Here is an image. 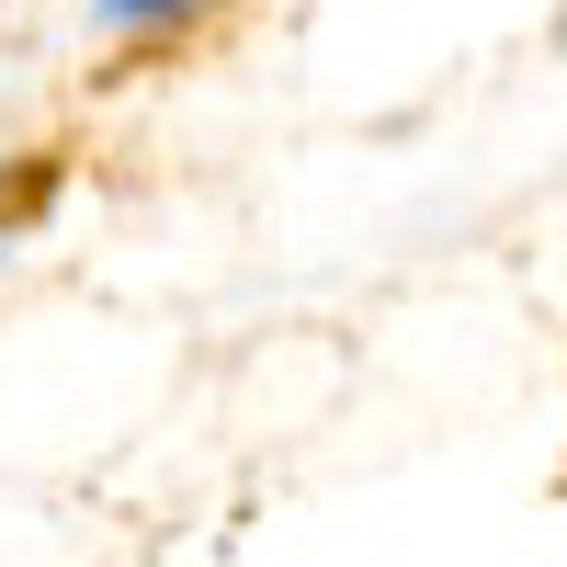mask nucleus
I'll use <instances>...</instances> for the list:
<instances>
[{"label":"nucleus","mask_w":567,"mask_h":567,"mask_svg":"<svg viewBox=\"0 0 567 567\" xmlns=\"http://www.w3.org/2000/svg\"><path fill=\"white\" fill-rule=\"evenodd\" d=\"M103 23H171V12H194V0H91Z\"/></svg>","instance_id":"f257e3e1"}]
</instances>
